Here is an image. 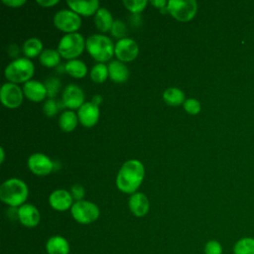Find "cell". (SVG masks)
<instances>
[{
    "mask_svg": "<svg viewBox=\"0 0 254 254\" xmlns=\"http://www.w3.org/2000/svg\"><path fill=\"white\" fill-rule=\"evenodd\" d=\"M2 2L11 8H18L26 3V0H2Z\"/></svg>",
    "mask_w": 254,
    "mask_h": 254,
    "instance_id": "d590c367",
    "label": "cell"
},
{
    "mask_svg": "<svg viewBox=\"0 0 254 254\" xmlns=\"http://www.w3.org/2000/svg\"><path fill=\"white\" fill-rule=\"evenodd\" d=\"M61 55L54 49H46L40 55V62L47 67H54L60 64Z\"/></svg>",
    "mask_w": 254,
    "mask_h": 254,
    "instance_id": "4316f807",
    "label": "cell"
},
{
    "mask_svg": "<svg viewBox=\"0 0 254 254\" xmlns=\"http://www.w3.org/2000/svg\"><path fill=\"white\" fill-rule=\"evenodd\" d=\"M0 154H1V158H0V163L2 164L5 160V152H4V149L1 147L0 148Z\"/></svg>",
    "mask_w": 254,
    "mask_h": 254,
    "instance_id": "60d3db41",
    "label": "cell"
},
{
    "mask_svg": "<svg viewBox=\"0 0 254 254\" xmlns=\"http://www.w3.org/2000/svg\"><path fill=\"white\" fill-rule=\"evenodd\" d=\"M110 31H111V34L114 37H116V38H118L120 40V39H123L124 36L126 35L127 27H126V25H125V23L123 21L115 20L113 22V24H112V27H111Z\"/></svg>",
    "mask_w": 254,
    "mask_h": 254,
    "instance_id": "4dcf8cb0",
    "label": "cell"
},
{
    "mask_svg": "<svg viewBox=\"0 0 254 254\" xmlns=\"http://www.w3.org/2000/svg\"><path fill=\"white\" fill-rule=\"evenodd\" d=\"M223 247L217 240H208L204 245V254H222Z\"/></svg>",
    "mask_w": 254,
    "mask_h": 254,
    "instance_id": "1f68e13d",
    "label": "cell"
},
{
    "mask_svg": "<svg viewBox=\"0 0 254 254\" xmlns=\"http://www.w3.org/2000/svg\"><path fill=\"white\" fill-rule=\"evenodd\" d=\"M139 48L137 43L130 38L118 40L115 44L114 54L120 62H131L138 56Z\"/></svg>",
    "mask_w": 254,
    "mask_h": 254,
    "instance_id": "30bf717a",
    "label": "cell"
},
{
    "mask_svg": "<svg viewBox=\"0 0 254 254\" xmlns=\"http://www.w3.org/2000/svg\"><path fill=\"white\" fill-rule=\"evenodd\" d=\"M101 101H102V96L99 95V94H95V95L92 97V100H91V102H92L93 104L97 105V106L101 103Z\"/></svg>",
    "mask_w": 254,
    "mask_h": 254,
    "instance_id": "ab89813d",
    "label": "cell"
},
{
    "mask_svg": "<svg viewBox=\"0 0 254 254\" xmlns=\"http://www.w3.org/2000/svg\"><path fill=\"white\" fill-rule=\"evenodd\" d=\"M17 217L22 225L29 228L37 226L41 219L37 207L30 203H24L17 209Z\"/></svg>",
    "mask_w": 254,
    "mask_h": 254,
    "instance_id": "4fadbf2b",
    "label": "cell"
},
{
    "mask_svg": "<svg viewBox=\"0 0 254 254\" xmlns=\"http://www.w3.org/2000/svg\"><path fill=\"white\" fill-rule=\"evenodd\" d=\"M54 24L58 29L66 32L67 34L75 33V31L80 28L81 19L79 15L72 10L63 9L55 14Z\"/></svg>",
    "mask_w": 254,
    "mask_h": 254,
    "instance_id": "ba28073f",
    "label": "cell"
},
{
    "mask_svg": "<svg viewBox=\"0 0 254 254\" xmlns=\"http://www.w3.org/2000/svg\"><path fill=\"white\" fill-rule=\"evenodd\" d=\"M36 2L42 7H52L59 3V0H37Z\"/></svg>",
    "mask_w": 254,
    "mask_h": 254,
    "instance_id": "8d00e7d4",
    "label": "cell"
},
{
    "mask_svg": "<svg viewBox=\"0 0 254 254\" xmlns=\"http://www.w3.org/2000/svg\"><path fill=\"white\" fill-rule=\"evenodd\" d=\"M167 11L178 21L188 22L194 17L197 3L194 0H171L168 1Z\"/></svg>",
    "mask_w": 254,
    "mask_h": 254,
    "instance_id": "52a82bcc",
    "label": "cell"
},
{
    "mask_svg": "<svg viewBox=\"0 0 254 254\" xmlns=\"http://www.w3.org/2000/svg\"><path fill=\"white\" fill-rule=\"evenodd\" d=\"M8 53L11 57H17L19 54V48L17 45H12L8 48Z\"/></svg>",
    "mask_w": 254,
    "mask_h": 254,
    "instance_id": "f35d334b",
    "label": "cell"
},
{
    "mask_svg": "<svg viewBox=\"0 0 254 254\" xmlns=\"http://www.w3.org/2000/svg\"><path fill=\"white\" fill-rule=\"evenodd\" d=\"M69 250L68 241L61 235L50 237L46 243V251L48 254H68Z\"/></svg>",
    "mask_w": 254,
    "mask_h": 254,
    "instance_id": "d6986e66",
    "label": "cell"
},
{
    "mask_svg": "<svg viewBox=\"0 0 254 254\" xmlns=\"http://www.w3.org/2000/svg\"><path fill=\"white\" fill-rule=\"evenodd\" d=\"M108 73L109 77L118 83L125 82L129 77V69L123 62L111 61L108 64Z\"/></svg>",
    "mask_w": 254,
    "mask_h": 254,
    "instance_id": "ffe728a7",
    "label": "cell"
},
{
    "mask_svg": "<svg viewBox=\"0 0 254 254\" xmlns=\"http://www.w3.org/2000/svg\"><path fill=\"white\" fill-rule=\"evenodd\" d=\"M34 64L28 58H18L5 67V77L13 83L27 82L34 74Z\"/></svg>",
    "mask_w": 254,
    "mask_h": 254,
    "instance_id": "277c9868",
    "label": "cell"
},
{
    "mask_svg": "<svg viewBox=\"0 0 254 254\" xmlns=\"http://www.w3.org/2000/svg\"><path fill=\"white\" fill-rule=\"evenodd\" d=\"M150 3L159 9H163L165 8L166 5H168V2L165 0H154V1H151Z\"/></svg>",
    "mask_w": 254,
    "mask_h": 254,
    "instance_id": "74e56055",
    "label": "cell"
},
{
    "mask_svg": "<svg viewBox=\"0 0 254 254\" xmlns=\"http://www.w3.org/2000/svg\"><path fill=\"white\" fill-rule=\"evenodd\" d=\"M43 111L48 117H53L58 112V103L55 99L50 98L45 101L43 105Z\"/></svg>",
    "mask_w": 254,
    "mask_h": 254,
    "instance_id": "836d02e7",
    "label": "cell"
},
{
    "mask_svg": "<svg viewBox=\"0 0 254 254\" xmlns=\"http://www.w3.org/2000/svg\"><path fill=\"white\" fill-rule=\"evenodd\" d=\"M77 121H78L77 115L73 111L67 110V111H64L61 114L59 119V125L63 131L70 132L76 127Z\"/></svg>",
    "mask_w": 254,
    "mask_h": 254,
    "instance_id": "d4e9b609",
    "label": "cell"
},
{
    "mask_svg": "<svg viewBox=\"0 0 254 254\" xmlns=\"http://www.w3.org/2000/svg\"><path fill=\"white\" fill-rule=\"evenodd\" d=\"M43 44L38 38L27 39L22 47V51L27 58H35L43 52Z\"/></svg>",
    "mask_w": 254,
    "mask_h": 254,
    "instance_id": "603a6c76",
    "label": "cell"
},
{
    "mask_svg": "<svg viewBox=\"0 0 254 254\" xmlns=\"http://www.w3.org/2000/svg\"><path fill=\"white\" fill-rule=\"evenodd\" d=\"M70 193H71V196H72L73 199H75L76 201H79V200H82V198L84 197L85 191H84V189L81 185L74 184L70 188Z\"/></svg>",
    "mask_w": 254,
    "mask_h": 254,
    "instance_id": "e575fe53",
    "label": "cell"
},
{
    "mask_svg": "<svg viewBox=\"0 0 254 254\" xmlns=\"http://www.w3.org/2000/svg\"><path fill=\"white\" fill-rule=\"evenodd\" d=\"M70 10L76 14L83 16H90L97 12L99 7V2L97 0H68L67 2Z\"/></svg>",
    "mask_w": 254,
    "mask_h": 254,
    "instance_id": "ac0fdd59",
    "label": "cell"
},
{
    "mask_svg": "<svg viewBox=\"0 0 254 254\" xmlns=\"http://www.w3.org/2000/svg\"><path fill=\"white\" fill-rule=\"evenodd\" d=\"M124 6L128 9L132 14H139L143 11L148 4L147 0H124Z\"/></svg>",
    "mask_w": 254,
    "mask_h": 254,
    "instance_id": "f1b7e54d",
    "label": "cell"
},
{
    "mask_svg": "<svg viewBox=\"0 0 254 254\" xmlns=\"http://www.w3.org/2000/svg\"><path fill=\"white\" fill-rule=\"evenodd\" d=\"M28 168L37 176H47L54 170V163L45 154L35 153L28 159Z\"/></svg>",
    "mask_w": 254,
    "mask_h": 254,
    "instance_id": "8fae6325",
    "label": "cell"
},
{
    "mask_svg": "<svg viewBox=\"0 0 254 254\" xmlns=\"http://www.w3.org/2000/svg\"><path fill=\"white\" fill-rule=\"evenodd\" d=\"M64 70L71 76L76 77V78H80L83 77L86 74L87 71V67L85 65V64L77 59L74 60H69L65 65H64Z\"/></svg>",
    "mask_w": 254,
    "mask_h": 254,
    "instance_id": "cb8c5ba5",
    "label": "cell"
},
{
    "mask_svg": "<svg viewBox=\"0 0 254 254\" xmlns=\"http://www.w3.org/2000/svg\"><path fill=\"white\" fill-rule=\"evenodd\" d=\"M113 18L110 11L104 7H100L94 16V23L96 28L101 32H107L111 29Z\"/></svg>",
    "mask_w": 254,
    "mask_h": 254,
    "instance_id": "44dd1931",
    "label": "cell"
},
{
    "mask_svg": "<svg viewBox=\"0 0 254 254\" xmlns=\"http://www.w3.org/2000/svg\"><path fill=\"white\" fill-rule=\"evenodd\" d=\"M77 117L79 122L84 127L94 126L99 118V107L90 102H84L77 111Z\"/></svg>",
    "mask_w": 254,
    "mask_h": 254,
    "instance_id": "9a60e30c",
    "label": "cell"
},
{
    "mask_svg": "<svg viewBox=\"0 0 254 254\" xmlns=\"http://www.w3.org/2000/svg\"><path fill=\"white\" fill-rule=\"evenodd\" d=\"M23 93L28 99L34 102L42 101L48 95L45 84L38 80H29L25 82L23 86Z\"/></svg>",
    "mask_w": 254,
    "mask_h": 254,
    "instance_id": "e0dca14e",
    "label": "cell"
},
{
    "mask_svg": "<svg viewBox=\"0 0 254 254\" xmlns=\"http://www.w3.org/2000/svg\"><path fill=\"white\" fill-rule=\"evenodd\" d=\"M0 99L4 106L16 108L23 101V90L13 82H6L1 86Z\"/></svg>",
    "mask_w": 254,
    "mask_h": 254,
    "instance_id": "9c48e42d",
    "label": "cell"
},
{
    "mask_svg": "<svg viewBox=\"0 0 254 254\" xmlns=\"http://www.w3.org/2000/svg\"><path fill=\"white\" fill-rule=\"evenodd\" d=\"M28 197V187L20 179L12 178L0 186V199L11 207L21 206Z\"/></svg>",
    "mask_w": 254,
    "mask_h": 254,
    "instance_id": "7a4b0ae2",
    "label": "cell"
},
{
    "mask_svg": "<svg viewBox=\"0 0 254 254\" xmlns=\"http://www.w3.org/2000/svg\"><path fill=\"white\" fill-rule=\"evenodd\" d=\"M145 169L139 160H129L120 168L116 177V186L125 193H135L143 182Z\"/></svg>",
    "mask_w": 254,
    "mask_h": 254,
    "instance_id": "6da1fadb",
    "label": "cell"
},
{
    "mask_svg": "<svg viewBox=\"0 0 254 254\" xmlns=\"http://www.w3.org/2000/svg\"><path fill=\"white\" fill-rule=\"evenodd\" d=\"M233 254H254V237L238 239L233 245Z\"/></svg>",
    "mask_w": 254,
    "mask_h": 254,
    "instance_id": "484cf974",
    "label": "cell"
},
{
    "mask_svg": "<svg viewBox=\"0 0 254 254\" xmlns=\"http://www.w3.org/2000/svg\"><path fill=\"white\" fill-rule=\"evenodd\" d=\"M164 101L171 106H179L185 102V93L178 87H169L163 93Z\"/></svg>",
    "mask_w": 254,
    "mask_h": 254,
    "instance_id": "7402d4cb",
    "label": "cell"
},
{
    "mask_svg": "<svg viewBox=\"0 0 254 254\" xmlns=\"http://www.w3.org/2000/svg\"><path fill=\"white\" fill-rule=\"evenodd\" d=\"M86 41L79 33H68L62 37L58 45L60 55L68 60H74L85 48Z\"/></svg>",
    "mask_w": 254,
    "mask_h": 254,
    "instance_id": "5b68a950",
    "label": "cell"
},
{
    "mask_svg": "<svg viewBox=\"0 0 254 254\" xmlns=\"http://www.w3.org/2000/svg\"><path fill=\"white\" fill-rule=\"evenodd\" d=\"M130 211L137 217H142L149 211L150 203L148 197L143 192H135L131 194L128 201Z\"/></svg>",
    "mask_w": 254,
    "mask_h": 254,
    "instance_id": "2e32d148",
    "label": "cell"
},
{
    "mask_svg": "<svg viewBox=\"0 0 254 254\" xmlns=\"http://www.w3.org/2000/svg\"><path fill=\"white\" fill-rule=\"evenodd\" d=\"M71 193L64 189L54 190L49 196V203L52 208L58 211H64L71 208L73 202Z\"/></svg>",
    "mask_w": 254,
    "mask_h": 254,
    "instance_id": "5bb4252c",
    "label": "cell"
},
{
    "mask_svg": "<svg viewBox=\"0 0 254 254\" xmlns=\"http://www.w3.org/2000/svg\"><path fill=\"white\" fill-rule=\"evenodd\" d=\"M184 108L185 110L191 115H195L197 113H199L200 111V103L197 99L195 98H189L186 99L184 102Z\"/></svg>",
    "mask_w": 254,
    "mask_h": 254,
    "instance_id": "d6a6232c",
    "label": "cell"
},
{
    "mask_svg": "<svg viewBox=\"0 0 254 254\" xmlns=\"http://www.w3.org/2000/svg\"><path fill=\"white\" fill-rule=\"evenodd\" d=\"M85 48L94 60L103 63L111 59L114 54L115 46L107 36L103 34H94L86 40Z\"/></svg>",
    "mask_w": 254,
    "mask_h": 254,
    "instance_id": "3957f363",
    "label": "cell"
},
{
    "mask_svg": "<svg viewBox=\"0 0 254 254\" xmlns=\"http://www.w3.org/2000/svg\"><path fill=\"white\" fill-rule=\"evenodd\" d=\"M63 102L64 106L68 108H79L84 103L83 90L78 85L73 83L66 85L63 92Z\"/></svg>",
    "mask_w": 254,
    "mask_h": 254,
    "instance_id": "7c38bea8",
    "label": "cell"
},
{
    "mask_svg": "<svg viewBox=\"0 0 254 254\" xmlns=\"http://www.w3.org/2000/svg\"><path fill=\"white\" fill-rule=\"evenodd\" d=\"M70 213L73 219L80 224H89L94 222L100 214L98 206L88 200H79L73 202Z\"/></svg>",
    "mask_w": 254,
    "mask_h": 254,
    "instance_id": "8992f818",
    "label": "cell"
},
{
    "mask_svg": "<svg viewBox=\"0 0 254 254\" xmlns=\"http://www.w3.org/2000/svg\"><path fill=\"white\" fill-rule=\"evenodd\" d=\"M44 84H45V86L47 88L48 96L51 97V98L56 96V94L58 93V91H59V89L61 87V82H60V79L58 77L47 78Z\"/></svg>",
    "mask_w": 254,
    "mask_h": 254,
    "instance_id": "f546056e",
    "label": "cell"
},
{
    "mask_svg": "<svg viewBox=\"0 0 254 254\" xmlns=\"http://www.w3.org/2000/svg\"><path fill=\"white\" fill-rule=\"evenodd\" d=\"M108 76H109L108 66L103 63L96 64L95 65H93V67L90 70V77L94 82L101 83L105 81Z\"/></svg>",
    "mask_w": 254,
    "mask_h": 254,
    "instance_id": "83f0119b",
    "label": "cell"
}]
</instances>
